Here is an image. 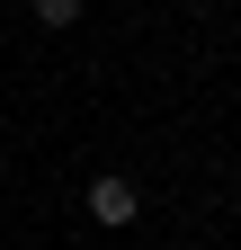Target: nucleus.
<instances>
[{
  "label": "nucleus",
  "mask_w": 241,
  "mask_h": 250,
  "mask_svg": "<svg viewBox=\"0 0 241 250\" xmlns=\"http://www.w3.org/2000/svg\"><path fill=\"white\" fill-rule=\"evenodd\" d=\"M134 214H143V197H134V179H89V224H107V232H125L134 224Z\"/></svg>",
  "instance_id": "obj_1"
},
{
  "label": "nucleus",
  "mask_w": 241,
  "mask_h": 250,
  "mask_svg": "<svg viewBox=\"0 0 241 250\" xmlns=\"http://www.w3.org/2000/svg\"><path fill=\"white\" fill-rule=\"evenodd\" d=\"M80 9H89V0H36V27H72Z\"/></svg>",
  "instance_id": "obj_2"
}]
</instances>
